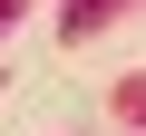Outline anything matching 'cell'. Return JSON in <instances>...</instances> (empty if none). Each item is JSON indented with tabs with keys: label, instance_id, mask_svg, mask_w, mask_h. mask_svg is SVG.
<instances>
[{
	"label": "cell",
	"instance_id": "7a4b0ae2",
	"mask_svg": "<svg viewBox=\"0 0 146 136\" xmlns=\"http://www.w3.org/2000/svg\"><path fill=\"white\" fill-rule=\"evenodd\" d=\"M0 20H10V0H0Z\"/></svg>",
	"mask_w": 146,
	"mask_h": 136
},
{
	"label": "cell",
	"instance_id": "6da1fadb",
	"mask_svg": "<svg viewBox=\"0 0 146 136\" xmlns=\"http://www.w3.org/2000/svg\"><path fill=\"white\" fill-rule=\"evenodd\" d=\"M98 10H107V0H68V29H88V20H98Z\"/></svg>",
	"mask_w": 146,
	"mask_h": 136
}]
</instances>
